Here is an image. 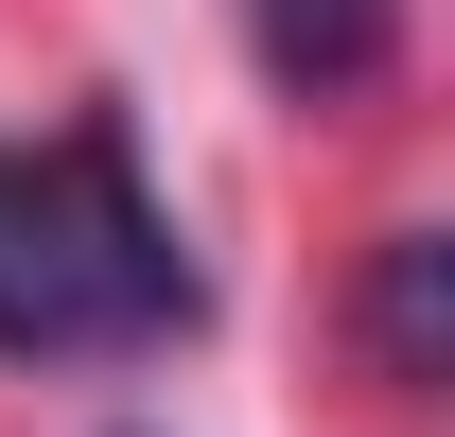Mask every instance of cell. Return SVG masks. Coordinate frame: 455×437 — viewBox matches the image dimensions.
<instances>
[{
    "mask_svg": "<svg viewBox=\"0 0 455 437\" xmlns=\"http://www.w3.org/2000/svg\"><path fill=\"white\" fill-rule=\"evenodd\" d=\"M245 53L281 106H368L403 70V0H245Z\"/></svg>",
    "mask_w": 455,
    "mask_h": 437,
    "instance_id": "7a4b0ae2",
    "label": "cell"
},
{
    "mask_svg": "<svg viewBox=\"0 0 455 437\" xmlns=\"http://www.w3.org/2000/svg\"><path fill=\"white\" fill-rule=\"evenodd\" d=\"M193 315H211V280L175 245L123 106L53 123V140H0V368H140Z\"/></svg>",
    "mask_w": 455,
    "mask_h": 437,
    "instance_id": "6da1fadb",
    "label": "cell"
},
{
    "mask_svg": "<svg viewBox=\"0 0 455 437\" xmlns=\"http://www.w3.org/2000/svg\"><path fill=\"white\" fill-rule=\"evenodd\" d=\"M438 280H455L438 227H386V263H368V368H386L403 402L438 385Z\"/></svg>",
    "mask_w": 455,
    "mask_h": 437,
    "instance_id": "3957f363",
    "label": "cell"
}]
</instances>
